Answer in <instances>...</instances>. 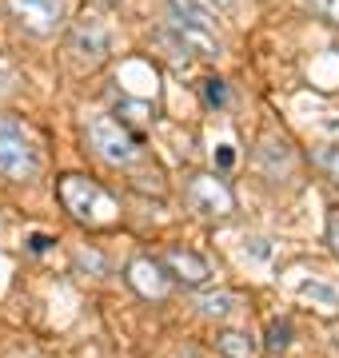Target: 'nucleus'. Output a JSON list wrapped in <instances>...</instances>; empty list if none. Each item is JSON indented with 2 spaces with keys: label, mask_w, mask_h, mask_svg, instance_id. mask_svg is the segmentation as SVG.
Here are the masks:
<instances>
[{
  "label": "nucleus",
  "mask_w": 339,
  "mask_h": 358,
  "mask_svg": "<svg viewBox=\"0 0 339 358\" xmlns=\"http://www.w3.org/2000/svg\"><path fill=\"white\" fill-rule=\"evenodd\" d=\"M4 92H8V72L0 68V96H4Z\"/></svg>",
  "instance_id": "nucleus-22"
},
{
  "label": "nucleus",
  "mask_w": 339,
  "mask_h": 358,
  "mask_svg": "<svg viewBox=\"0 0 339 358\" xmlns=\"http://www.w3.org/2000/svg\"><path fill=\"white\" fill-rule=\"evenodd\" d=\"M251 255H256V259H268V255H272L268 239H251Z\"/></svg>",
  "instance_id": "nucleus-20"
},
{
  "label": "nucleus",
  "mask_w": 339,
  "mask_h": 358,
  "mask_svg": "<svg viewBox=\"0 0 339 358\" xmlns=\"http://www.w3.org/2000/svg\"><path fill=\"white\" fill-rule=\"evenodd\" d=\"M300 299H312V307L327 310V315H335L339 310V287H331L327 279H296L291 282Z\"/></svg>",
  "instance_id": "nucleus-11"
},
{
  "label": "nucleus",
  "mask_w": 339,
  "mask_h": 358,
  "mask_svg": "<svg viewBox=\"0 0 339 358\" xmlns=\"http://www.w3.org/2000/svg\"><path fill=\"white\" fill-rule=\"evenodd\" d=\"M120 115H128V120H136V124H144V120H152V108H148V103L120 100Z\"/></svg>",
  "instance_id": "nucleus-17"
},
{
  "label": "nucleus",
  "mask_w": 339,
  "mask_h": 358,
  "mask_svg": "<svg viewBox=\"0 0 339 358\" xmlns=\"http://www.w3.org/2000/svg\"><path fill=\"white\" fill-rule=\"evenodd\" d=\"M216 346H220L223 358H256V338L244 331H223L216 338Z\"/></svg>",
  "instance_id": "nucleus-14"
},
{
  "label": "nucleus",
  "mask_w": 339,
  "mask_h": 358,
  "mask_svg": "<svg viewBox=\"0 0 339 358\" xmlns=\"http://www.w3.org/2000/svg\"><path fill=\"white\" fill-rule=\"evenodd\" d=\"M216 4H220V8H232V4H235V0H216Z\"/></svg>",
  "instance_id": "nucleus-23"
},
{
  "label": "nucleus",
  "mask_w": 339,
  "mask_h": 358,
  "mask_svg": "<svg viewBox=\"0 0 339 358\" xmlns=\"http://www.w3.org/2000/svg\"><path fill=\"white\" fill-rule=\"evenodd\" d=\"M48 247H53V239H48V235H44V231H32V235H28V251H48Z\"/></svg>",
  "instance_id": "nucleus-19"
},
{
  "label": "nucleus",
  "mask_w": 339,
  "mask_h": 358,
  "mask_svg": "<svg viewBox=\"0 0 339 358\" xmlns=\"http://www.w3.org/2000/svg\"><path fill=\"white\" fill-rule=\"evenodd\" d=\"M204 103L208 108H228V84L223 80H204Z\"/></svg>",
  "instance_id": "nucleus-16"
},
{
  "label": "nucleus",
  "mask_w": 339,
  "mask_h": 358,
  "mask_svg": "<svg viewBox=\"0 0 339 358\" xmlns=\"http://www.w3.org/2000/svg\"><path fill=\"white\" fill-rule=\"evenodd\" d=\"M315 164H319V171H324L331 183H339V148H335V143L319 148V152H315Z\"/></svg>",
  "instance_id": "nucleus-15"
},
{
  "label": "nucleus",
  "mask_w": 339,
  "mask_h": 358,
  "mask_svg": "<svg viewBox=\"0 0 339 358\" xmlns=\"http://www.w3.org/2000/svg\"><path fill=\"white\" fill-rule=\"evenodd\" d=\"M235 299L232 291H208V294H196V307H200V315H208V319H228L235 310Z\"/></svg>",
  "instance_id": "nucleus-13"
},
{
  "label": "nucleus",
  "mask_w": 339,
  "mask_h": 358,
  "mask_svg": "<svg viewBox=\"0 0 339 358\" xmlns=\"http://www.w3.org/2000/svg\"><path fill=\"white\" fill-rule=\"evenodd\" d=\"M56 195H60V203L64 211L76 223L84 227H112L116 223V203H112V195L100 187V183H92L84 176H60L56 179Z\"/></svg>",
  "instance_id": "nucleus-1"
},
{
  "label": "nucleus",
  "mask_w": 339,
  "mask_h": 358,
  "mask_svg": "<svg viewBox=\"0 0 339 358\" xmlns=\"http://www.w3.org/2000/svg\"><path fill=\"white\" fill-rule=\"evenodd\" d=\"M88 148L104 164L128 167L140 155V136L120 120V115H92L88 120Z\"/></svg>",
  "instance_id": "nucleus-3"
},
{
  "label": "nucleus",
  "mask_w": 339,
  "mask_h": 358,
  "mask_svg": "<svg viewBox=\"0 0 339 358\" xmlns=\"http://www.w3.org/2000/svg\"><path fill=\"white\" fill-rule=\"evenodd\" d=\"M184 199H188V207L200 211V215H232V207H235L232 187H228L220 176H208V171L188 176V183H184Z\"/></svg>",
  "instance_id": "nucleus-4"
},
{
  "label": "nucleus",
  "mask_w": 339,
  "mask_h": 358,
  "mask_svg": "<svg viewBox=\"0 0 339 358\" xmlns=\"http://www.w3.org/2000/svg\"><path fill=\"white\" fill-rule=\"evenodd\" d=\"M40 176V152L13 115H0V179L28 183Z\"/></svg>",
  "instance_id": "nucleus-2"
},
{
  "label": "nucleus",
  "mask_w": 339,
  "mask_h": 358,
  "mask_svg": "<svg viewBox=\"0 0 339 358\" xmlns=\"http://www.w3.org/2000/svg\"><path fill=\"white\" fill-rule=\"evenodd\" d=\"M124 282H128L132 291L140 294V299H148V303H164L172 294V275H168V267L160 263V259H148V255H136L124 267Z\"/></svg>",
  "instance_id": "nucleus-6"
},
{
  "label": "nucleus",
  "mask_w": 339,
  "mask_h": 358,
  "mask_svg": "<svg viewBox=\"0 0 339 358\" xmlns=\"http://www.w3.org/2000/svg\"><path fill=\"white\" fill-rule=\"evenodd\" d=\"M184 358H200V355H184Z\"/></svg>",
  "instance_id": "nucleus-25"
},
{
  "label": "nucleus",
  "mask_w": 339,
  "mask_h": 358,
  "mask_svg": "<svg viewBox=\"0 0 339 358\" xmlns=\"http://www.w3.org/2000/svg\"><path fill=\"white\" fill-rule=\"evenodd\" d=\"M291 338H296V327H291V319H272L268 322V331H263V350L272 358H279L291 346Z\"/></svg>",
  "instance_id": "nucleus-12"
},
{
  "label": "nucleus",
  "mask_w": 339,
  "mask_h": 358,
  "mask_svg": "<svg viewBox=\"0 0 339 358\" xmlns=\"http://www.w3.org/2000/svg\"><path fill=\"white\" fill-rule=\"evenodd\" d=\"M168 20L176 28H196V32H216V16L200 0H168Z\"/></svg>",
  "instance_id": "nucleus-10"
},
{
  "label": "nucleus",
  "mask_w": 339,
  "mask_h": 358,
  "mask_svg": "<svg viewBox=\"0 0 339 358\" xmlns=\"http://www.w3.org/2000/svg\"><path fill=\"white\" fill-rule=\"evenodd\" d=\"M251 159H256V167H260V176L263 179H275V183L296 171V152H291V143L279 140V136H263Z\"/></svg>",
  "instance_id": "nucleus-8"
},
{
  "label": "nucleus",
  "mask_w": 339,
  "mask_h": 358,
  "mask_svg": "<svg viewBox=\"0 0 339 358\" xmlns=\"http://www.w3.org/2000/svg\"><path fill=\"white\" fill-rule=\"evenodd\" d=\"M327 243H331V251H335V259H339V211L327 215Z\"/></svg>",
  "instance_id": "nucleus-18"
},
{
  "label": "nucleus",
  "mask_w": 339,
  "mask_h": 358,
  "mask_svg": "<svg viewBox=\"0 0 339 358\" xmlns=\"http://www.w3.org/2000/svg\"><path fill=\"white\" fill-rule=\"evenodd\" d=\"M104 4H120V0H104Z\"/></svg>",
  "instance_id": "nucleus-24"
},
{
  "label": "nucleus",
  "mask_w": 339,
  "mask_h": 358,
  "mask_svg": "<svg viewBox=\"0 0 339 358\" xmlns=\"http://www.w3.org/2000/svg\"><path fill=\"white\" fill-rule=\"evenodd\" d=\"M160 263H164L168 275L176 282H184V287H204V282L212 279V267L196 255V251H188V247H168Z\"/></svg>",
  "instance_id": "nucleus-9"
},
{
  "label": "nucleus",
  "mask_w": 339,
  "mask_h": 358,
  "mask_svg": "<svg viewBox=\"0 0 339 358\" xmlns=\"http://www.w3.org/2000/svg\"><path fill=\"white\" fill-rule=\"evenodd\" d=\"M235 164V152L232 148H220V167H232Z\"/></svg>",
  "instance_id": "nucleus-21"
},
{
  "label": "nucleus",
  "mask_w": 339,
  "mask_h": 358,
  "mask_svg": "<svg viewBox=\"0 0 339 358\" xmlns=\"http://www.w3.org/2000/svg\"><path fill=\"white\" fill-rule=\"evenodd\" d=\"M4 8L32 36H53L56 28L64 24V4L60 0H4Z\"/></svg>",
  "instance_id": "nucleus-5"
},
{
  "label": "nucleus",
  "mask_w": 339,
  "mask_h": 358,
  "mask_svg": "<svg viewBox=\"0 0 339 358\" xmlns=\"http://www.w3.org/2000/svg\"><path fill=\"white\" fill-rule=\"evenodd\" d=\"M68 48L76 52L84 64H100L108 52H112V32H108L104 20H96V16H80L72 32H68Z\"/></svg>",
  "instance_id": "nucleus-7"
}]
</instances>
